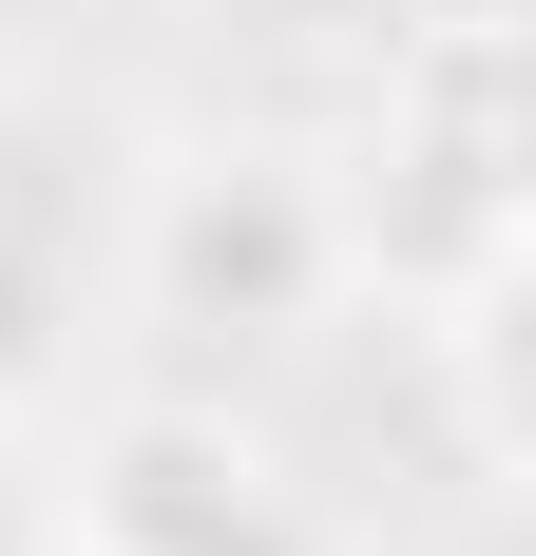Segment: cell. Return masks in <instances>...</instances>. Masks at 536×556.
<instances>
[{"instance_id": "6da1fadb", "label": "cell", "mask_w": 536, "mask_h": 556, "mask_svg": "<svg viewBox=\"0 0 536 556\" xmlns=\"http://www.w3.org/2000/svg\"><path fill=\"white\" fill-rule=\"evenodd\" d=\"M307 269H326V212L288 192V173H212V192L173 212V307H192V327H212V307L288 327V307H307Z\"/></svg>"}, {"instance_id": "7a4b0ae2", "label": "cell", "mask_w": 536, "mask_h": 556, "mask_svg": "<svg viewBox=\"0 0 536 556\" xmlns=\"http://www.w3.org/2000/svg\"><path fill=\"white\" fill-rule=\"evenodd\" d=\"M441 20H460V39H498V20H518V0H441Z\"/></svg>"}]
</instances>
